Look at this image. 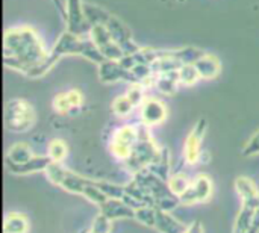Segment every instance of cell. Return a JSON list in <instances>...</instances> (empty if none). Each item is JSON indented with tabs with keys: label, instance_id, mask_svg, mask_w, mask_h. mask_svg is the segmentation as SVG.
<instances>
[{
	"label": "cell",
	"instance_id": "obj_1",
	"mask_svg": "<svg viewBox=\"0 0 259 233\" xmlns=\"http://www.w3.org/2000/svg\"><path fill=\"white\" fill-rule=\"evenodd\" d=\"M39 33L30 26H15L5 32L3 62L5 67L26 74L36 64L49 56Z\"/></svg>",
	"mask_w": 259,
	"mask_h": 233
},
{
	"label": "cell",
	"instance_id": "obj_2",
	"mask_svg": "<svg viewBox=\"0 0 259 233\" xmlns=\"http://www.w3.org/2000/svg\"><path fill=\"white\" fill-rule=\"evenodd\" d=\"M50 55L58 61L64 56H73V55L82 56L93 64H100L102 61H105L103 55L100 53V50L88 35L82 36V35L71 33L68 30L61 33V36L50 49Z\"/></svg>",
	"mask_w": 259,
	"mask_h": 233
},
{
	"label": "cell",
	"instance_id": "obj_3",
	"mask_svg": "<svg viewBox=\"0 0 259 233\" xmlns=\"http://www.w3.org/2000/svg\"><path fill=\"white\" fill-rule=\"evenodd\" d=\"M161 150L162 149L158 146V143L153 139V136L150 133V127L140 123L138 124V141L135 143L131 156L123 164L132 174H135V173L153 165L158 161Z\"/></svg>",
	"mask_w": 259,
	"mask_h": 233
},
{
	"label": "cell",
	"instance_id": "obj_4",
	"mask_svg": "<svg viewBox=\"0 0 259 233\" xmlns=\"http://www.w3.org/2000/svg\"><path fill=\"white\" fill-rule=\"evenodd\" d=\"M5 121L9 130L23 133L33 127L36 121V112L30 103L21 99L8 102L5 108Z\"/></svg>",
	"mask_w": 259,
	"mask_h": 233
},
{
	"label": "cell",
	"instance_id": "obj_5",
	"mask_svg": "<svg viewBox=\"0 0 259 233\" xmlns=\"http://www.w3.org/2000/svg\"><path fill=\"white\" fill-rule=\"evenodd\" d=\"M137 141H138V124H124L112 133L109 141V152L112 153L114 158L124 162L131 156Z\"/></svg>",
	"mask_w": 259,
	"mask_h": 233
},
{
	"label": "cell",
	"instance_id": "obj_6",
	"mask_svg": "<svg viewBox=\"0 0 259 233\" xmlns=\"http://www.w3.org/2000/svg\"><path fill=\"white\" fill-rule=\"evenodd\" d=\"M88 36L97 45V49L100 50V53L103 55L105 59L120 61L124 56L120 44H117L114 41V38H112L109 29L106 27V24H94V26H91Z\"/></svg>",
	"mask_w": 259,
	"mask_h": 233
},
{
	"label": "cell",
	"instance_id": "obj_7",
	"mask_svg": "<svg viewBox=\"0 0 259 233\" xmlns=\"http://www.w3.org/2000/svg\"><path fill=\"white\" fill-rule=\"evenodd\" d=\"M214 193V183L209 176L206 174H197L193 180L190 188L179 197L181 205L191 206L197 203H206Z\"/></svg>",
	"mask_w": 259,
	"mask_h": 233
},
{
	"label": "cell",
	"instance_id": "obj_8",
	"mask_svg": "<svg viewBox=\"0 0 259 233\" xmlns=\"http://www.w3.org/2000/svg\"><path fill=\"white\" fill-rule=\"evenodd\" d=\"M206 127H208L206 120L200 118L196 123L194 129L190 132V135L185 139V144H184V159H185V162L188 165L199 164L202 156H203L202 143H203V138L206 135Z\"/></svg>",
	"mask_w": 259,
	"mask_h": 233
},
{
	"label": "cell",
	"instance_id": "obj_9",
	"mask_svg": "<svg viewBox=\"0 0 259 233\" xmlns=\"http://www.w3.org/2000/svg\"><path fill=\"white\" fill-rule=\"evenodd\" d=\"M82 0H65V23L67 30L76 35H88L91 26L87 21Z\"/></svg>",
	"mask_w": 259,
	"mask_h": 233
},
{
	"label": "cell",
	"instance_id": "obj_10",
	"mask_svg": "<svg viewBox=\"0 0 259 233\" xmlns=\"http://www.w3.org/2000/svg\"><path fill=\"white\" fill-rule=\"evenodd\" d=\"M168 111L162 100L156 97H147L140 106V123L147 127H155L167 120Z\"/></svg>",
	"mask_w": 259,
	"mask_h": 233
},
{
	"label": "cell",
	"instance_id": "obj_11",
	"mask_svg": "<svg viewBox=\"0 0 259 233\" xmlns=\"http://www.w3.org/2000/svg\"><path fill=\"white\" fill-rule=\"evenodd\" d=\"M97 76L102 83H131V71L121 64V61L115 59H105L100 64H97Z\"/></svg>",
	"mask_w": 259,
	"mask_h": 233
},
{
	"label": "cell",
	"instance_id": "obj_12",
	"mask_svg": "<svg viewBox=\"0 0 259 233\" xmlns=\"http://www.w3.org/2000/svg\"><path fill=\"white\" fill-rule=\"evenodd\" d=\"M235 191L241 199V205L250 206L253 209H259V188L250 177L240 176L235 179Z\"/></svg>",
	"mask_w": 259,
	"mask_h": 233
},
{
	"label": "cell",
	"instance_id": "obj_13",
	"mask_svg": "<svg viewBox=\"0 0 259 233\" xmlns=\"http://www.w3.org/2000/svg\"><path fill=\"white\" fill-rule=\"evenodd\" d=\"M99 209H100V214H103L111 221L129 220V218L135 220V209L120 199H108L103 205L99 206Z\"/></svg>",
	"mask_w": 259,
	"mask_h": 233
},
{
	"label": "cell",
	"instance_id": "obj_14",
	"mask_svg": "<svg viewBox=\"0 0 259 233\" xmlns=\"http://www.w3.org/2000/svg\"><path fill=\"white\" fill-rule=\"evenodd\" d=\"M50 158L47 155H35L30 161L20 164V165H8V170L12 174L17 176H27V174H35V173H44L46 168L50 164Z\"/></svg>",
	"mask_w": 259,
	"mask_h": 233
},
{
	"label": "cell",
	"instance_id": "obj_15",
	"mask_svg": "<svg viewBox=\"0 0 259 233\" xmlns=\"http://www.w3.org/2000/svg\"><path fill=\"white\" fill-rule=\"evenodd\" d=\"M155 229L159 233H185L187 226H184L178 218H175L168 211H162L156 208Z\"/></svg>",
	"mask_w": 259,
	"mask_h": 233
},
{
	"label": "cell",
	"instance_id": "obj_16",
	"mask_svg": "<svg viewBox=\"0 0 259 233\" xmlns=\"http://www.w3.org/2000/svg\"><path fill=\"white\" fill-rule=\"evenodd\" d=\"M194 65L203 80H212L222 71V64H220L219 58L211 53H205Z\"/></svg>",
	"mask_w": 259,
	"mask_h": 233
},
{
	"label": "cell",
	"instance_id": "obj_17",
	"mask_svg": "<svg viewBox=\"0 0 259 233\" xmlns=\"http://www.w3.org/2000/svg\"><path fill=\"white\" fill-rule=\"evenodd\" d=\"M181 86L179 82V74L178 71H170V73H162V74H156V80H155V88L158 89V92H161L162 96H173L178 92Z\"/></svg>",
	"mask_w": 259,
	"mask_h": 233
},
{
	"label": "cell",
	"instance_id": "obj_18",
	"mask_svg": "<svg viewBox=\"0 0 259 233\" xmlns=\"http://www.w3.org/2000/svg\"><path fill=\"white\" fill-rule=\"evenodd\" d=\"M35 156L27 143H15L6 153V165H20Z\"/></svg>",
	"mask_w": 259,
	"mask_h": 233
},
{
	"label": "cell",
	"instance_id": "obj_19",
	"mask_svg": "<svg viewBox=\"0 0 259 233\" xmlns=\"http://www.w3.org/2000/svg\"><path fill=\"white\" fill-rule=\"evenodd\" d=\"M29 218L21 212H9L5 217L3 232L5 233H27L29 232Z\"/></svg>",
	"mask_w": 259,
	"mask_h": 233
},
{
	"label": "cell",
	"instance_id": "obj_20",
	"mask_svg": "<svg viewBox=\"0 0 259 233\" xmlns=\"http://www.w3.org/2000/svg\"><path fill=\"white\" fill-rule=\"evenodd\" d=\"M258 209H253L250 206H244L241 205V209L235 218L234 223V229L232 233H249L253 227V221H255V215H256Z\"/></svg>",
	"mask_w": 259,
	"mask_h": 233
},
{
	"label": "cell",
	"instance_id": "obj_21",
	"mask_svg": "<svg viewBox=\"0 0 259 233\" xmlns=\"http://www.w3.org/2000/svg\"><path fill=\"white\" fill-rule=\"evenodd\" d=\"M88 183V177H83L77 173H73V171H68L61 188L65 190L67 193H71V194H76V196H82L85 187Z\"/></svg>",
	"mask_w": 259,
	"mask_h": 233
},
{
	"label": "cell",
	"instance_id": "obj_22",
	"mask_svg": "<svg viewBox=\"0 0 259 233\" xmlns=\"http://www.w3.org/2000/svg\"><path fill=\"white\" fill-rule=\"evenodd\" d=\"M83 9H85V17H87V21L90 26H94V24H106L109 17L112 14H109L106 9L100 8V6H96V5H91V3H85L83 5Z\"/></svg>",
	"mask_w": 259,
	"mask_h": 233
},
{
	"label": "cell",
	"instance_id": "obj_23",
	"mask_svg": "<svg viewBox=\"0 0 259 233\" xmlns=\"http://www.w3.org/2000/svg\"><path fill=\"white\" fill-rule=\"evenodd\" d=\"M171 53L176 59L182 64H196L205 52L199 47H182V49H171Z\"/></svg>",
	"mask_w": 259,
	"mask_h": 233
},
{
	"label": "cell",
	"instance_id": "obj_24",
	"mask_svg": "<svg viewBox=\"0 0 259 233\" xmlns=\"http://www.w3.org/2000/svg\"><path fill=\"white\" fill-rule=\"evenodd\" d=\"M114 115H117L118 118H127L132 115V112L137 109V106L131 102V99L124 94V96H118L111 106Z\"/></svg>",
	"mask_w": 259,
	"mask_h": 233
},
{
	"label": "cell",
	"instance_id": "obj_25",
	"mask_svg": "<svg viewBox=\"0 0 259 233\" xmlns=\"http://www.w3.org/2000/svg\"><path fill=\"white\" fill-rule=\"evenodd\" d=\"M70 170L68 168H65L64 165H62V162H50L49 164V167L46 168V177L49 179V182L52 183V185H55V187H59L61 188V185H62V182H64V179H65V176H67V173H68Z\"/></svg>",
	"mask_w": 259,
	"mask_h": 233
},
{
	"label": "cell",
	"instance_id": "obj_26",
	"mask_svg": "<svg viewBox=\"0 0 259 233\" xmlns=\"http://www.w3.org/2000/svg\"><path fill=\"white\" fill-rule=\"evenodd\" d=\"M191 180H193V179H190L185 173H176V174H171V176L168 177L167 183H168L170 191H171L175 196L181 197V196L190 188Z\"/></svg>",
	"mask_w": 259,
	"mask_h": 233
},
{
	"label": "cell",
	"instance_id": "obj_27",
	"mask_svg": "<svg viewBox=\"0 0 259 233\" xmlns=\"http://www.w3.org/2000/svg\"><path fill=\"white\" fill-rule=\"evenodd\" d=\"M178 74H179V82L182 86H193L202 79L194 64H184L178 70Z\"/></svg>",
	"mask_w": 259,
	"mask_h": 233
},
{
	"label": "cell",
	"instance_id": "obj_28",
	"mask_svg": "<svg viewBox=\"0 0 259 233\" xmlns=\"http://www.w3.org/2000/svg\"><path fill=\"white\" fill-rule=\"evenodd\" d=\"M68 155V147L62 139H52L47 146V156L53 162H64Z\"/></svg>",
	"mask_w": 259,
	"mask_h": 233
},
{
	"label": "cell",
	"instance_id": "obj_29",
	"mask_svg": "<svg viewBox=\"0 0 259 233\" xmlns=\"http://www.w3.org/2000/svg\"><path fill=\"white\" fill-rule=\"evenodd\" d=\"M135 220L146 227H153L156 224V208L155 206H141L135 209Z\"/></svg>",
	"mask_w": 259,
	"mask_h": 233
},
{
	"label": "cell",
	"instance_id": "obj_30",
	"mask_svg": "<svg viewBox=\"0 0 259 233\" xmlns=\"http://www.w3.org/2000/svg\"><path fill=\"white\" fill-rule=\"evenodd\" d=\"M53 109H55L59 115H67V114H71L73 111H76L74 106L71 105V102H70L67 92H61V94H58V96L53 99Z\"/></svg>",
	"mask_w": 259,
	"mask_h": 233
},
{
	"label": "cell",
	"instance_id": "obj_31",
	"mask_svg": "<svg viewBox=\"0 0 259 233\" xmlns=\"http://www.w3.org/2000/svg\"><path fill=\"white\" fill-rule=\"evenodd\" d=\"M146 89H147V88H146L144 85H141V83H132V85L129 86V89H127L126 96L131 99V102H132L137 108H140V106L143 105V102L147 99Z\"/></svg>",
	"mask_w": 259,
	"mask_h": 233
},
{
	"label": "cell",
	"instance_id": "obj_32",
	"mask_svg": "<svg viewBox=\"0 0 259 233\" xmlns=\"http://www.w3.org/2000/svg\"><path fill=\"white\" fill-rule=\"evenodd\" d=\"M111 223L112 221L109 218H106L103 214H99L94 218L90 230H93L94 233H111Z\"/></svg>",
	"mask_w": 259,
	"mask_h": 233
},
{
	"label": "cell",
	"instance_id": "obj_33",
	"mask_svg": "<svg viewBox=\"0 0 259 233\" xmlns=\"http://www.w3.org/2000/svg\"><path fill=\"white\" fill-rule=\"evenodd\" d=\"M259 155V130L250 136V139L246 143L243 149V156L250 158V156H258Z\"/></svg>",
	"mask_w": 259,
	"mask_h": 233
},
{
	"label": "cell",
	"instance_id": "obj_34",
	"mask_svg": "<svg viewBox=\"0 0 259 233\" xmlns=\"http://www.w3.org/2000/svg\"><path fill=\"white\" fill-rule=\"evenodd\" d=\"M67 94H68V99H70L71 105L74 106V109H79L82 106V103H83L82 92L79 89H70V91H67Z\"/></svg>",
	"mask_w": 259,
	"mask_h": 233
},
{
	"label": "cell",
	"instance_id": "obj_35",
	"mask_svg": "<svg viewBox=\"0 0 259 233\" xmlns=\"http://www.w3.org/2000/svg\"><path fill=\"white\" fill-rule=\"evenodd\" d=\"M185 233H203V227L199 221H194L193 224L187 226V230Z\"/></svg>",
	"mask_w": 259,
	"mask_h": 233
},
{
	"label": "cell",
	"instance_id": "obj_36",
	"mask_svg": "<svg viewBox=\"0 0 259 233\" xmlns=\"http://www.w3.org/2000/svg\"><path fill=\"white\" fill-rule=\"evenodd\" d=\"M87 233H94V232H93V230H88V232H87Z\"/></svg>",
	"mask_w": 259,
	"mask_h": 233
}]
</instances>
